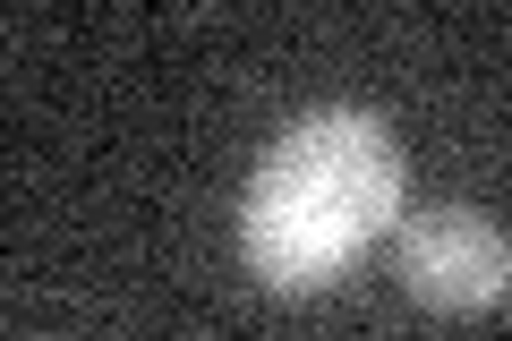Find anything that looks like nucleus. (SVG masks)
<instances>
[{
    "mask_svg": "<svg viewBox=\"0 0 512 341\" xmlns=\"http://www.w3.org/2000/svg\"><path fill=\"white\" fill-rule=\"evenodd\" d=\"M410 205V162L384 111L325 103L291 120L239 197V256L274 299L333 290Z\"/></svg>",
    "mask_w": 512,
    "mask_h": 341,
    "instance_id": "f257e3e1",
    "label": "nucleus"
},
{
    "mask_svg": "<svg viewBox=\"0 0 512 341\" xmlns=\"http://www.w3.org/2000/svg\"><path fill=\"white\" fill-rule=\"evenodd\" d=\"M402 290L444 316H478V307L512 299V248L487 214L470 205H402Z\"/></svg>",
    "mask_w": 512,
    "mask_h": 341,
    "instance_id": "f03ea898",
    "label": "nucleus"
}]
</instances>
